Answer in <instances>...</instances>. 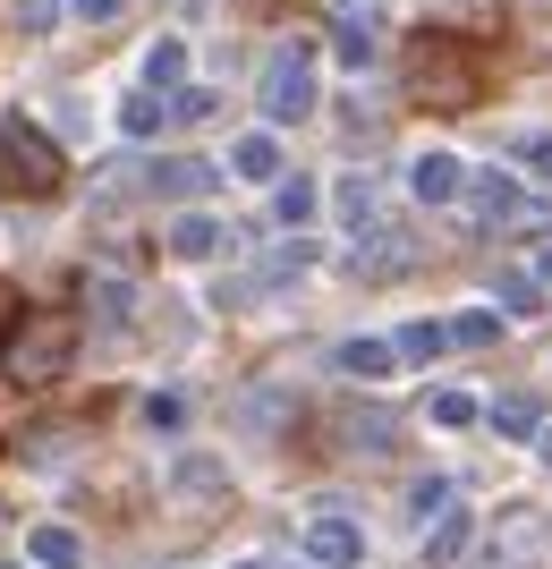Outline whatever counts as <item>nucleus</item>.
Here are the masks:
<instances>
[{
    "instance_id": "obj_9",
    "label": "nucleus",
    "mask_w": 552,
    "mask_h": 569,
    "mask_svg": "<svg viewBox=\"0 0 552 569\" xmlns=\"http://www.w3.org/2000/svg\"><path fill=\"white\" fill-rule=\"evenodd\" d=\"M26 552H34L43 569H77V536H69V527H34V536H26Z\"/></svg>"
},
{
    "instance_id": "obj_19",
    "label": "nucleus",
    "mask_w": 552,
    "mask_h": 569,
    "mask_svg": "<svg viewBox=\"0 0 552 569\" xmlns=\"http://www.w3.org/2000/svg\"><path fill=\"white\" fill-rule=\"evenodd\" d=\"M247 9H272V0H247Z\"/></svg>"
},
{
    "instance_id": "obj_8",
    "label": "nucleus",
    "mask_w": 552,
    "mask_h": 569,
    "mask_svg": "<svg viewBox=\"0 0 552 569\" xmlns=\"http://www.w3.org/2000/svg\"><path fill=\"white\" fill-rule=\"evenodd\" d=\"M468 188V170L451 162V153H425V162H416V196H425V204H442V196H459Z\"/></svg>"
},
{
    "instance_id": "obj_1",
    "label": "nucleus",
    "mask_w": 552,
    "mask_h": 569,
    "mask_svg": "<svg viewBox=\"0 0 552 569\" xmlns=\"http://www.w3.org/2000/svg\"><path fill=\"white\" fill-rule=\"evenodd\" d=\"M400 69H409L416 102H442V111H451V102H476L484 86H493V43H484V34H459V26H425Z\"/></svg>"
},
{
    "instance_id": "obj_10",
    "label": "nucleus",
    "mask_w": 552,
    "mask_h": 569,
    "mask_svg": "<svg viewBox=\"0 0 552 569\" xmlns=\"http://www.w3.org/2000/svg\"><path fill=\"white\" fill-rule=\"evenodd\" d=\"M170 247H179V256H213L221 247V230L204 213H188V221H170Z\"/></svg>"
},
{
    "instance_id": "obj_17",
    "label": "nucleus",
    "mask_w": 552,
    "mask_h": 569,
    "mask_svg": "<svg viewBox=\"0 0 552 569\" xmlns=\"http://www.w3.org/2000/svg\"><path fill=\"white\" fill-rule=\"evenodd\" d=\"M69 9H77V18H86V26H111V18H120V9H128V0H69Z\"/></svg>"
},
{
    "instance_id": "obj_16",
    "label": "nucleus",
    "mask_w": 552,
    "mask_h": 569,
    "mask_svg": "<svg viewBox=\"0 0 552 569\" xmlns=\"http://www.w3.org/2000/svg\"><path fill=\"white\" fill-rule=\"evenodd\" d=\"M144 417H153V426H179L188 408H179V391H153V400H144Z\"/></svg>"
},
{
    "instance_id": "obj_20",
    "label": "nucleus",
    "mask_w": 552,
    "mask_h": 569,
    "mask_svg": "<svg viewBox=\"0 0 552 569\" xmlns=\"http://www.w3.org/2000/svg\"><path fill=\"white\" fill-rule=\"evenodd\" d=\"M544 281H552V256H544Z\"/></svg>"
},
{
    "instance_id": "obj_4",
    "label": "nucleus",
    "mask_w": 552,
    "mask_h": 569,
    "mask_svg": "<svg viewBox=\"0 0 552 569\" xmlns=\"http://www.w3.org/2000/svg\"><path fill=\"white\" fill-rule=\"evenodd\" d=\"M314 77H323V60H314V43H281L264 60V119H307L314 111Z\"/></svg>"
},
{
    "instance_id": "obj_5",
    "label": "nucleus",
    "mask_w": 552,
    "mask_h": 569,
    "mask_svg": "<svg viewBox=\"0 0 552 569\" xmlns=\"http://www.w3.org/2000/svg\"><path fill=\"white\" fill-rule=\"evenodd\" d=\"M230 170H239V179H281V144H272V128H255V137L230 144Z\"/></svg>"
},
{
    "instance_id": "obj_18",
    "label": "nucleus",
    "mask_w": 552,
    "mask_h": 569,
    "mask_svg": "<svg viewBox=\"0 0 552 569\" xmlns=\"http://www.w3.org/2000/svg\"><path fill=\"white\" fill-rule=\"evenodd\" d=\"M528 162H535V170H552V137H528Z\"/></svg>"
},
{
    "instance_id": "obj_11",
    "label": "nucleus",
    "mask_w": 552,
    "mask_h": 569,
    "mask_svg": "<svg viewBox=\"0 0 552 569\" xmlns=\"http://www.w3.org/2000/svg\"><path fill=\"white\" fill-rule=\"evenodd\" d=\"M340 366H349V375H391L400 357H391L383 340H349V349H340Z\"/></svg>"
},
{
    "instance_id": "obj_12",
    "label": "nucleus",
    "mask_w": 552,
    "mask_h": 569,
    "mask_svg": "<svg viewBox=\"0 0 552 569\" xmlns=\"http://www.w3.org/2000/svg\"><path fill=\"white\" fill-rule=\"evenodd\" d=\"M476 213H519V188L510 179H476Z\"/></svg>"
},
{
    "instance_id": "obj_6",
    "label": "nucleus",
    "mask_w": 552,
    "mask_h": 569,
    "mask_svg": "<svg viewBox=\"0 0 552 569\" xmlns=\"http://www.w3.org/2000/svg\"><path fill=\"white\" fill-rule=\"evenodd\" d=\"M307 552H314V561H323V569H349V561H358V527H340V519H323V527H307Z\"/></svg>"
},
{
    "instance_id": "obj_14",
    "label": "nucleus",
    "mask_w": 552,
    "mask_h": 569,
    "mask_svg": "<svg viewBox=\"0 0 552 569\" xmlns=\"http://www.w3.org/2000/svg\"><path fill=\"white\" fill-rule=\"evenodd\" d=\"M120 119H128V137H144V128H153V119H162V94H137V102H128Z\"/></svg>"
},
{
    "instance_id": "obj_7",
    "label": "nucleus",
    "mask_w": 552,
    "mask_h": 569,
    "mask_svg": "<svg viewBox=\"0 0 552 569\" xmlns=\"http://www.w3.org/2000/svg\"><path fill=\"white\" fill-rule=\"evenodd\" d=\"M179 77H188V43L170 34V43H153V51H144V94H170Z\"/></svg>"
},
{
    "instance_id": "obj_2",
    "label": "nucleus",
    "mask_w": 552,
    "mask_h": 569,
    "mask_svg": "<svg viewBox=\"0 0 552 569\" xmlns=\"http://www.w3.org/2000/svg\"><path fill=\"white\" fill-rule=\"evenodd\" d=\"M60 179H69V153L34 128V119H9L0 128V196H60Z\"/></svg>"
},
{
    "instance_id": "obj_15",
    "label": "nucleus",
    "mask_w": 552,
    "mask_h": 569,
    "mask_svg": "<svg viewBox=\"0 0 552 569\" xmlns=\"http://www.w3.org/2000/svg\"><path fill=\"white\" fill-rule=\"evenodd\" d=\"M18 323H26V298L0 281V340H18Z\"/></svg>"
},
{
    "instance_id": "obj_3",
    "label": "nucleus",
    "mask_w": 552,
    "mask_h": 569,
    "mask_svg": "<svg viewBox=\"0 0 552 569\" xmlns=\"http://www.w3.org/2000/svg\"><path fill=\"white\" fill-rule=\"evenodd\" d=\"M77 357V315H26L18 340H9V375L18 382H51Z\"/></svg>"
},
{
    "instance_id": "obj_13",
    "label": "nucleus",
    "mask_w": 552,
    "mask_h": 569,
    "mask_svg": "<svg viewBox=\"0 0 552 569\" xmlns=\"http://www.w3.org/2000/svg\"><path fill=\"white\" fill-rule=\"evenodd\" d=\"M314 213V179H281V221H307Z\"/></svg>"
}]
</instances>
